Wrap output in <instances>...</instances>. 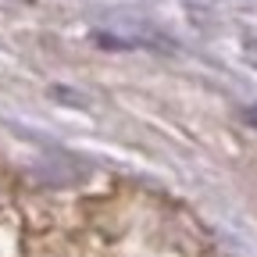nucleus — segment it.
Masks as SVG:
<instances>
[{
    "instance_id": "1",
    "label": "nucleus",
    "mask_w": 257,
    "mask_h": 257,
    "mask_svg": "<svg viewBox=\"0 0 257 257\" xmlns=\"http://www.w3.org/2000/svg\"><path fill=\"white\" fill-rule=\"evenodd\" d=\"M246 121H250V125L257 128V107H250V111H246Z\"/></svg>"
}]
</instances>
